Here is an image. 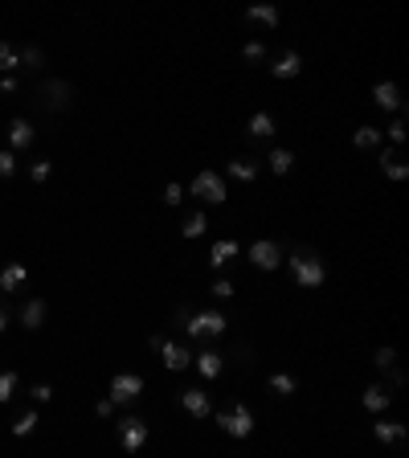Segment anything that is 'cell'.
Masks as SVG:
<instances>
[{
	"label": "cell",
	"instance_id": "6da1fadb",
	"mask_svg": "<svg viewBox=\"0 0 409 458\" xmlns=\"http://www.w3.org/2000/svg\"><path fill=\"white\" fill-rule=\"evenodd\" d=\"M282 262H287V270L294 275V282H299V287H307V291H311V287H324L327 266L319 262V254H311V250H303V245H299L291 258H282Z\"/></svg>",
	"mask_w": 409,
	"mask_h": 458
},
{
	"label": "cell",
	"instance_id": "7a4b0ae2",
	"mask_svg": "<svg viewBox=\"0 0 409 458\" xmlns=\"http://www.w3.org/2000/svg\"><path fill=\"white\" fill-rule=\"evenodd\" d=\"M217 425L225 430L229 438H250L254 434V409L245 405V401H233L225 413H217Z\"/></svg>",
	"mask_w": 409,
	"mask_h": 458
},
{
	"label": "cell",
	"instance_id": "3957f363",
	"mask_svg": "<svg viewBox=\"0 0 409 458\" xmlns=\"http://www.w3.org/2000/svg\"><path fill=\"white\" fill-rule=\"evenodd\" d=\"M229 327V319L221 315V311H196V315H188V340H217L221 331Z\"/></svg>",
	"mask_w": 409,
	"mask_h": 458
},
{
	"label": "cell",
	"instance_id": "277c9868",
	"mask_svg": "<svg viewBox=\"0 0 409 458\" xmlns=\"http://www.w3.org/2000/svg\"><path fill=\"white\" fill-rule=\"evenodd\" d=\"M188 193L201 196L205 205H221V201L229 196V188H225V180L217 176L213 168H201V172L193 176V184H188Z\"/></svg>",
	"mask_w": 409,
	"mask_h": 458
},
{
	"label": "cell",
	"instance_id": "5b68a950",
	"mask_svg": "<svg viewBox=\"0 0 409 458\" xmlns=\"http://www.w3.org/2000/svg\"><path fill=\"white\" fill-rule=\"evenodd\" d=\"M152 352H160L164 356V368L168 373H184L188 364H193V352H188V344H176V340H164V336H152Z\"/></svg>",
	"mask_w": 409,
	"mask_h": 458
},
{
	"label": "cell",
	"instance_id": "8992f818",
	"mask_svg": "<svg viewBox=\"0 0 409 458\" xmlns=\"http://www.w3.org/2000/svg\"><path fill=\"white\" fill-rule=\"evenodd\" d=\"M147 434H152V430H147L144 417H135V413L119 417V442H123V450H127V454H139V450H144Z\"/></svg>",
	"mask_w": 409,
	"mask_h": 458
},
{
	"label": "cell",
	"instance_id": "52a82bcc",
	"mask_svg": "<svg viewBox=\"0 0 409 458\" xmlns=\"http://www.w3.org/2000/svg\"><path fill=\"white\" fill-rule=\"evenodd\" d=\"M282 258H287V254H282V245H278V242H266V238H262V242L250 245V262H254L258 270H266V275H270V270H278V266H282Z\"/></svg>",
	"mask_w": 409,
	"mask_h": 458
},
{
	"label": "cell",
	"instance_id": "ba28073f",
	"mask_svg": "<svg viewBox=\"0 0 409 458\" xmlns=\"http://www.w3.org/2000/svg\"><path fill=\"white\" fill-rule=\"evenodd\" d=\"M139 393H144V376H135V373L111 376V401L115 405H127V401H135Z\"/></svg>",
	"mask_w": 409,
	"mask_h": 458
},
{
	"label": "cell",
	"instance_id": "9c48e42d",
	"mask_svg": "<svg viewBox=\"0 0 409 458\" xmlns=\"http://www.w3.org/2000/svg\"><path fill=\"white\" fill-rule=\"evenodd\" d=\"M41 102H46L49 111H65L70 107V98H74V86L70 82H62V78H49V82H41Z\"/></svg>",
	"mask_w": 409,
	"mask_h": 458
},
{
	"label": "cell",
	"instance_id": "30bf717a",
	"mask_svg": "<svg viewBox=\"0 0 409 458\" xmlns=\"http://www.w3.org/2000/svg\"><path fill=\"white\" fill-rule=\"evenodd\" d=\"M373 102L381 107V111H397V114H401V107H405V102H401V90H397V82H376V86H373Z\"/></svg>",
	"mask_w": 409,
	"mask_h": 458
},
{
	"label": "cell",
	"instance_id": "8fae6325",
	"mask_svg": "<svg viewBox=\"0 0 409 458\" xmlns=\"http://www.w3.org/2000/svg\"><path fill=\"white\" fill-rule=\"evenodd\" d=\"M29 282V270H25V262H9L4 270H0V291L4 294H16L21 287Z\"/></svg>",
	"mask_w": 409,
	"mask_h": 458
},
{
	"label": "cell",
	"instance_id": "7c38bea8",
	"mask_svg": "<svg viewBox=\"0 0 409 458\" xmlns=\"http://www.w3.org/2000/svg\"><path fill=\"white\" fill-rule=\"evenodd\" d=\"M270 74H275L278 82H287V78H299V74H303V58H299L294 49H287L282 58H275V65H270Z\"/></svg>",
	"mask_w": 409,
	"mask_h": 458
},
{
	"label": "cell",
	"instance_id": "4fadbf2b",
	"mask_svg": "<svg viewBox=\"0 0 409 458\" xmlns=\"http://www.w3.org/2000/svg\"><path fill=\"white\" fill-rule=\"evenodd\" d=\"M381 172H385L389 180H405V176H409L405 156H401L397 147H385V151H381Z\"/></svg>",
	"mask_w": 409,
	"mask_h": 458
},
{
	"label": "cell",
	"instance_id": "5bb4252c",
	"mask_svg": "<svg viewBox=\"0 0 409 458\" xmlns=\"http://www.w3.org/2000/svg\"><path fill=\"white\" fill-rule=\"evenodd\" d=\"M180 405L188 409L193 417H209V413H213V401H209V393H205V389H184V393H180Z\"/></svg>",
	"mask_w": 409,
	"mask_h": 458
},
{
	"label": "cell",
	"instance_id": "9a60e30c",
	"mask_svg": "<svg viewBox=\"0 0 409 458\" xmlns=\"http://www.w3.org/2000/svg\"><path fill=\"white\" fill-rule=\"evenodd\" d=\"M405 422H385V417H381V422L373 425V438L376 442H385V446H397V442H405Z\"/></svg>",
	"mask_w": 409,
	"mask_h": 458
},
{
	"label": "cell",
	"instance_id": "2e32d148",
	"mask_svg": "<svg viewBox=\"0 0 409 458\" xmlns=\"http://www.w3.org/2000/svg\"><path fill=\"white\" fill-rule=\"evenodd\" d=\"M193 364H196V373L205 376V380H217L221 376V368H225V360H221V352H201V356H193Z\"/></svg>",
	"mask_w": 409,
	"mask_h": 458
},
{
	"label": "cell",
	"instance_id": "e0dca14e",
	"mask_svg": "<svg viewBox=\"0 0 409 458\" xmlns=\"http://www.w3.org/2000/svg\"><path fill=\"white\" fill-rule=\"evenodd\" d=\"M41 324H46V299H29V303L21 307V327H25V331H37Z\"/></svg>",
	"mask_w": 409,
	"mask_h": 458
},
{
	"label": "cell",
	"instance_id": "ac0fdd59",
	"mask_svg": "<svg viewBox=\"0 0 409 458\" xmlns=\"http://www.w3.org/2000/svg\"><path fill=\"white\" fill-rule=\"evenodd\" d=\"M389 401H393V393L385 389V385H368V389H364V409H368V413H385Z\"/></svg>",
	"mask_w": 409,
	"mask_h": 458
},
{
	"label": "cell",
	"instance_id": "d6986e66",
	"mask_svg": "<svg viewBox=\"0 0 409 458\" xmlns=\"http://www.w3.org/2000/svg\"><path fill=\"white\" fill-rule=\"evenodd\" d=\"M238 254H242V245L238 242H213V250H209V266H217V270H221V266H225V262H233L238 258Z\"/></svg>",
	"mask_w": 409,
	"mask_h": 458
},
{
	"label": "cell",
	"instance_id": "ffe728a7",
	"mask_svg": "<svg viewBox=\"0 0 409 458\" xmlns=\"http://www.w3.org/2000/svg\"><path fill=\"white\" fill-rule=\"evenodd\" d=\"M33 144V123H25V119H13L9 123V147L13 151H21V147Z\"/></svg>",
	"mask_w": 409,
	"mask_h": 458
},
{
	"label": "cell",
	"instance_id": "44dd1931",
	"mask_svg": "<svg viewBox=\"0 0 409 458\" xmlns=\"http://www.w3.org/2000/svg\"><path fill=\"white\" fill-rule=\"evenodd\" d=\"M250 25H266V29H278V9L275 4H254L250 13H245Z\"/></svg>",
	"mask_w": 409,
	"mask_h": 458
},
{
	"label": "cell",
	"instance_id": "7402d4cb",
	"mask_svg": "<svg viewBox=\"0 0 409 458\" xmlns=\"http://www.w3.org/2000/svg\"><path fill=\"white\" fill-rule=\"evenodd\" d=\"M352 144H356L360 151H373V147L385 144V131L381 127H360V131H352Z\"/></svg>",
	"mask_w": 409,
	"mask_h": 458
},
{
	"label": "cell",
	"instance_id": "603a6c76",
	"mask_svg": "<svg viewBox=\"0 0 409 458\" xmlns=\"http://www.w3.org/2000/svg\"><path fill=\"white\" fill-rule=\"evenodd\" d=\"M266 164H270V172H275V176H287V172L294 168V151H291V147H275Z\"/></svg>",
	"mask_w": 409,
	"mask_h": 458
},
{
	"label": "cell",
	"instance_id": "cb8c5ba5",
	"mask_svg": "<svg viewBox=\"0 0 409 458\" xmlns=\"http://www.w3.org/2000/svg\"><path fill=\"white\" fill-rule=\"evenodd\" d=\"M229 176L242 180V184H250V180H258V164L245 160V156H238V160H229Z\"/></svg>",
	"mask_w": 409,
	"mask_h": 458
},
{
	"label": "cell",
	"instance_id": "d4e9b609",
	"mask_svg": "<svg viewBox=\"0 0 409 458\" xmlns=\"http://www.w3.org/2000/svg\"><path fill=\"white\" fill-rule=\"evenodd\" d=\"M250 135H254V139H270V135H275V119L266 111H254L250 114Z\"/></svg>",
	"mask_w": 409,
	"mask_h": 458
},
{
	"label": "cell",
	"instance_id": "484cf974",
	"mask_svg": "<svg viewBox=\"0 0 409 458\" xmlns=\"http://www.w3.org/2000/svg\"><path fill=\"white\" fill-rule=\"evenodd\" d=\"M205 229H209V217H205V213H188V217H184V225H180V233L193 242V238H201Z\"/></svg>",
	"mask_w": 409,
	"mask_h": 458
},
{
	"label": "cell",
	"instance_id": "4316f807",
	"mask_svg": "<svg viewBox=\"0 0 409 458\" xmlns=\"http://www.w3.org/2000/svg\"><path fill=\"white\" fill-rule=\"evenodd\" d=\"M0 70H4V74L21 70V49H16L13 41H0Z\"/></svg>",
	"mask_w": 409,
	"mask_h": 458
},
{
	"label": "cell",
	"instance_id": "83f0119b",
	"mask_svg": "<svg viewBox=\"0 0 409 458\" xmlns=\"http://www.w3.org/2000/svg\"><path fill=\"white\" fill-rule=\"evenodd\" d=\"M270 389H275L278 397H291V393L299 389V380H294L291 373H275V376H270Z\"/></svg>",
	"mask_w": 409,
	"mask_h": 458
},
{
	"label": "cell",
	"instance_id": "f1b7e54d",
	"mask_svg": "<svg viewBox=\"0 0 409 458\" xmlns=\"http://www.w3.org/2000/svg\"><path fill=\"white\" fill-rule=\"evenodd\" d=\"M33 430H37V413H33V409H29V413H21V417L13 422V434H16V438H29Z\"/></svg>",
	"mask_w": 409,
	"mask_h": 458
},
{
	"label": "cell",
	"instance_id": "f546056e",
	"mask_svg": "<svg viewBox=\"0 0 409 458\" xmlns=\"http://www.w3.org/2000/svg\"><path fill=\"white\" fill-rule=\"evenodd\" d=\"M16 380H21V376H16L13 368H4V373H0V401H13V393H16Z\"/></svg>",
	"mask_w": 409,
	"mask_h": 458
},
{
	"label": "cell",
	"instance_id": "4dcf8cb0",
	"mask_svg": "<svg viewBox=\"0 0 409 458\" xmlns=\"http://www.w3.org/2000/svg\"><path fill=\"white\" fill-rule=\"evenodd\" d=\"M41 62H46V53H41L37 46H25V49H21V65H25V70H41Z\"/></svg>",
	"mask_w": 409,
	"mask_h": 458
},
{
	"label": "cell",
	"instance_id": "1f68e13d",
	"mask_svg": "<svg viewBox=\"0 0 409 458\" xmlns=\"http://www.w3.org/2000/svg\"><path fill=\"white\" fill-rule=\"evenodd\" d=\"M373 364L381 368V373H385V368H393V364H397V348H376Z\"/></svg>",
	"mask_w": 409,
	"mask_h": 458
},
{
	"label": "cell",
	"instance_id": "d6a6232c",
	"mask_svg": "<svg viewBox=\"0 0 409 458\" xmlns=\"http://www.w3.org/2000/svg\"><path fill=\"white\" fill-rule=\"evenodd\" d=\"M209 294H213V299H221V303H225V299H233V282H229V278H217V282L209 287Z\"/></svg>",
	"mask_w": 409,
	"mask_h": 458
},
{
	"label": "cell",
	"instance_id": "836d02e7",
	"mask_svg": "<svg viewBox=\"0 0 409 458\" xmlns=\"http://www.w3.org/2000/svg\"><path fill=\"white\" fill-rule=\"evenodd\" d=\"M242 58H245V62H262V58H266V46H262V41H245Z\"/></svg>",
	"mask_w": 409,
	"mask_h": 458
},
{
	"label": "cell",
	"instance_id": "e575fe53",
	"mask_svg": "<svg viewBox=\"0 0 409 458\" xmlns=\"http://www.w3.org/2000/svg\"><path fill=\"white\" fill-rule=\"evenodd\" d=\"M405 135H409V131H405V119L397 114V119H393V123H389V139H393V144H397V147H401V144H405Z\"/></svg>",
	"mask_w": 409,
	"mask_h": 458
},
{
	"label": "cell",
	"instance_id": "d590c367",
	"mask_svg": "<svg viewBox=\"0 0 409 458\" xmlns=\"http://www.w3.org/2000/svg\"><path fill=\"white\" fill-rule=\"evenodd\" d=\"M49 172H53V164L49 160H33V168H29V176L41 184V180H49Z\"/></svg>",
	"mask_w": 409,
	"mask_h": 458
},
{
	"label": "cell",
	"instance_id": "8d00e7d4",
	"mask_svg": "<svg viewBox=\"0 0 409 458\" xmlns=\"http://www.w3.org/2000/svg\"><path fill=\"white\" fill-rule=\"evenodd\" d=\"M16 172V156L13 151H0V180H9Z\"/></svg>",
	"mask_w": 409,
	"mask_h": 458
},
{
	"label": "cell",
	"instance_id": "74e56055",
	"mask_svg": "<svg viewBox=\"0 0 409 458\" xmlns=\"http://www.w3.org/2000/svg\"><path fill=\"white\" fill-rule=\"evenodd\" d=\"M180 201H184V188H180L176 180H172V184L164 188V205H180Z\"/></svg>",
	"mask_w": 409,
	"mask_h": 458
},
{
	"label": "cell",
	"instance_id": "f35d334b",
	"mask_svg": "<svg viewBox=\"0 0 409 458\" xmlns=\"http://www.w3.org/2000/svg\"><path fill=\"white\" fill-rule=\"evenodd\" d=\"M29 397L37 401V405H46V401H53V389H49V385H33Z\"/></svg>",
	"mask_w": 409,
	"mask_h": 458
},
{
	"label": "cell",
	"instance_id": "ab89813d",
	"mask_svg": "<svg viewBox=\"0 0 409 458\" xmlns=\"http://www.w3.org/2000/svg\"><path fill=\"white\" fill-rule=\"evenodd\" d=\"M405 380H409L405 368H397V364H393V368H389V385H393V389H405Z\"/></svg>",
	"mask_w": 409,
	"mask_h": 458
},
{
	"label": "cell",
	"instance_id": "60d3db41",
	"mask_svg": "<svg viewBox=\"0 0 409 458\" xmlns=\"http://www.w3.org/2000/svg\"><path fill=\"white\" fill-rule=\"evenodd\" d=\"M95 413H98V417H111V413H115V401H111V397H102V401L95 405Z\"/></svg>",
	"mask_w": 409,
	"mask_h": 458
},
{
	"label": "cell",
	"instance_id": "b9f144b4",
	"mask_svg": "<svg viewBox=\"0 0 409 458\" xmlns=\"http://www.w3.org/2000/svg\"><path fill=\"white\" fill-rule=\"evenodd\" d=\"M0 90H4V95H13V90H16V78H13V74H4V78H0Z\"/></svg>",
	"mask_w": 409,
	"mask_h": 458
},
{
	"label": "cell",
	"instance_id": "7bdbcfd3",
	"mask_svg": "<svg viewBox=\"0 0 409 458\" xmlns=\"http://www.w3.org/2000/svg\"><path fill=\"white\" fill-rule=\"evenodd\" d=\"M4 327H9V311L0 307V331H4Z\"/></svg>",
	"mask_w": 409,
	"mask_h": 458
}]
</instances>
